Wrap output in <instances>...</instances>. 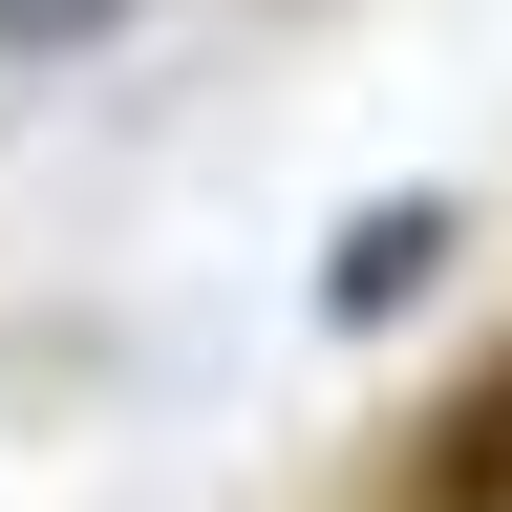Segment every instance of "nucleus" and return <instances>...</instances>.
I'll return each mask as SVG.
<instances>
[{
  "label": "nucleus",
  "mask_w": 512,
  "mask_h": 512,
  "mask_svg": "<svg viewBox=\"0 0 512 512\" xmlns=\"http://www.w3.org/2000/svg\"><path fill=\"white\" fill-rule=\"evenodd\" d=\"M448 278H470V192H363V214L320 235V320H342V342H384V320H427Z\"/></svg>",
  "instance_id": "1"
},
{
  "label": "nucleus",
  "mask_w": 512,
  "mask_h": 512,
  "mask_svg": "<svg viewBox=\"0 0 512 512\" xmlns=\"http://www.w3.org/2000/svg\"><path fill=\"white\" fill-rule=\"evenodd\" d=\"M384 512H512V363L470 384V406H427V448L384 470Z\"/></svg>",
  "instance_id": "2"
},
{
  "label": "nucleus",
  "mask_w": 512,
  "mask_h": 512,
  "mask_svg": "<svg viewBox=\"0 0 512 512\" xmlns=\"http://www.w3.org/2000/svg\"><path fill=\"white\" fill-rule=\"evenodd\" d=\"M150 0H0V64H86V43H128Z\"/></svg>",
  "instance_id": "3"
}]
</instances>
